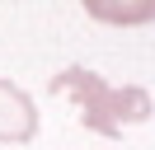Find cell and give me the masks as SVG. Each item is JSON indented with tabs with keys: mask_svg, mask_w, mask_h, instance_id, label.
<instances>
[{
	"mask_svg": "<svg viewBox=\"0 0 155 150\" xmlns=\"http://www.w3.org/2000/svg\"><path fill=\"white\" fill-rule=\"evenodd\" d=\"M52 94L75 99L80 122H85L94 136H108V141L122 136L127 127L150 122V112H155L150 94H146L141 84H108L104 75L85 70V66H66V70L52 80Z\"/></svg>",
	"mask_w": 155,
	"mask_h": 150,
	"instance_id": "obj_1",
	"label": "cell"
},
{
	"mask_svg": "<svg viewBox=\"0 0 155 150\" xmlns=\"http://www.w3.org/2000/svg\"><path fill=\"white\" fill-rule=\"evenodd\" d=\"M33 136H38V108H33V99L19 84L0 80V141L24 145V141H33Z\"/></svg>",
	"mask_w": 155,
	"mask_h": 150,
	"instance_id": "obj_2",
	"label": "cell"
},
{
	"mask_svg": "<svg viewBox=\"0 0 155 150\" xmlns=\"http://www.w3.org/2000/svg\"><path fill=\"white\" fill-rule=\"evenodd\" d=\"M89 19L113 28H136V24H155V0H80Z\"/></svg>",
	"mask_w": 155,
	"mask_h": 150,
	"instance_id": "obj_3",
	"label": "cell"
}]
</instances>
